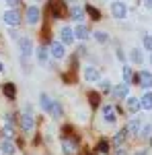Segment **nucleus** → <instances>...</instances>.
I'll list each match as a JSON object with an SVG mask.
<instances>
[{
	"label": "nucleus",
	"instance_id": "aec40b11",
	"mask_svg": "<svg viewBox=\"0 0 152 155\" xmlns=\"http://www.w3.org/2000/svg\"><path fill=\"white\" fill-rule=\"evenodd\" d=\"M51 104H54V99L47 95V93H41V95H39V107H41L43 112H49V110H51Z\"/></svg>",
	"mask_w": 152,
	"mask_h": 155
},
{
	"label": "nucleus",
	"instance_id": "f3484780",
	"mask_svg": "<svg viewBox=\"0 0 152 155\" xmlns=\"http://www.w3.org/2000/svg\"><path fill=\"white\" fill-rule=\"evenodd\" d=\"M126 107H128L129 114H138V112L142 110V104H140V99H138V97L128 95V99H126Z\"/></svg>",
	"mask_w": 152,
	"mask_h": 155
},
{
	"label": "nucleus",
	"instance_id": "a19ab883",
	"mask_svg": "<svg viewBox=\"0 0 152 155\" xmlns=\"http://www.w3.org/2000/svg\"><path fill=\"white\" fill-rule=\"evenodd\" d=\"M134 155H146V151H138V153H134Z\"/></svg>",
	"mask_w": 152,
	"mask_h": 155
},
{
	"label": "nucleus",
	"instance_id": "bb28decb",
	"mask_svg": "<svg viewBox=\"0 0 152 155\" xmlns=\"http://www.w3.org/2000/svg\"><path fill=\"white\" fill-rule=\"evenodd\" d=\"M140 137H142V139H148V141L152 143V124H146V126H142Z\"/></svg>",
	"mask_w": 152,
	"mask_h": 155
},
{
	"label": "nucleus",
	"instance_id": "7ed1b4c3",
	"mask_svg": "<svg viewBox=\"0 0 152 155\" xmlns=\"http://www.w3.org/2000/svg\"><path fill=\"white\" fill-rule=\"evenodd\" d=\"M2 21L6 25H11V27H19L21 21H23V17H21V12L17 11V8H6L4 11V17H2Z\"/></svg>",
	"mask_w": 152,
	"mask_h": 155
},
{
	"label": "nucleus",
	"instance_id": "f03ea898",
	"mask_svg": "<svg viewBox=\"0 0 152 155\" xmlns=\"http://www.w3.org/2000/svg\"><path fill=\"white\" fill-rule=\"evenodd\" d=\"M132 83H134V85H140V87H144V89H150V87H152V72H148V71L134 72Z\"/></svg>",
	"mask_w": 152,
	"mask_h": 155
},
{
	"label": "nucleus",
	"instance_id": "a211bd4d",
	"mask_svg": "<svg viewBox=\"0 0 152 155\" xmlns=\"http://www.w3.org/2000/svg\"><path fill=\"white\" fill-rule=\"evenodd\" d=\"M0 153L2 155H14L17 153V145L12 143L11 139H4V141L0 143Z\"/></svg>",
	"mask_w": 152,
	"mask_h": 155
},
{
	"label": "nucleus",
	"instance_id": "f257e3e1",
	"mask_svg": "<svg viewBox=\"0 0 152 155\" xmlns=\"http://www.w3.org/2000/svg\"><path fill=\"white\" fill-rule=\"evenodd\" d=\"M66 0H49V11L54 15V19H64L68 17V8H66Z\"/></svg>",
	"mask_w": 152,
	"mask_h": 155
},
{
	"label": "nucleus",
	"instance_id": "4468645a",
	"mask_svg": "<svg viewBox=\"0 0 152 155\" xmlns=\"http://www.w3.org/2000/svg\"><path fill=\"white\" fill-rule=\"evenodd\" d=\"M91 33H93V31L84 23H76V27H74V35H76V39H80V41H86V39L91 37Z\"/></svg>",
	"mask_w": 152,
	"mask_h": 155
},
{
	"label": "nucleus",
	"instance_id": "dca6fc26",
	"mask_svg": "<svg viewBox=\"0 0 152 155\" xmlns=\"http://www.w3.org/2000/svg\"><path fill=\"white\" fill-rule=\"evenodd\" d=\"M68 15H70V19L74 21V23H82V21H84V15H86V8H82V6H78V4H74L70 11H68Z\"/></svg>",
	"mask_w": 152,
	"mask_h": 155
},
{
	"label": "nucleus",
	"instance_id": "2eb2a0df",
	"mask_svg": "<svg viewBox=\"0 0 152 155\" xmlns=\"http://www.w3.org/2000/svg\"><path fill=\"white\" fill-rule=\"evenodd\" d=\"M126 130H128V134H132V137H140L142 120H140V118H132L128 124H126Z\"/></svg>",
	"mask_w": 152,
	"mask_h": 155
},
{
	"label": "nucleus",
	"instance_id": "e433bc0d",
	"mask_svg": "<svg viewBox=\"0 0 152 155\" xmlns=\"http://www.w3.org/2000/svg\"><path fill=\"white\" fill-rule=\"evenodd\" d=\"M6 4H8V8H17L21 4V0H6Z\"/></svg>",
	"mask_w": 152,
	"mask_h": 155
},
{
	"label": "nucleus",
	"instance_id": "9d476101",
	"mask_svg": "<svg viewBox=\"0 0 152 155\" xmlns=\"http://www.w3.org/2000/svg\"><path fill=\"white\" fill-rule=\"evenodd\" d=\"M74 39H76V35H74V29H72V27L66 25V27L60 29V41H62L64 46H72Z\"/></svg>",
	"mask_w": 152,
	"mask_h": 155
},
{
	"label": "nucleus",
	"instance_id": "ddd939ff",
	"mask_svg": "<svg viewBox=\"0 0 152 155\" xmlns=\"http://www.w3.org/2000/svg\"><path fill=\"white\" fill-rule=\"evenodd\" d=\"M111 95H113V99H128L129 95V85L128 83H119L113 87V91H111Z\"/></svg>",
	"mask_w": 152,
	"mask_h": 155
},
{
	"label": "nucleus",
	"instance_id": "5701e85b",
	"mask_svg": "<svg viewBox=\"0 0 152 155\" xmlns=\"http://www.w3.org/2000/svg\"><path fill=\"white\" fill-rule=\"evenodd\" d=\"M140 104H142V110H152V91H146L140 97Z\"/></svg>",
	"mask_w": 152,
	"mask_h": 155
},
{
	"label": "nucleus",
	"instance_id": "c85d7f7f",
	"mask_svg": "<svg viewBox=\"0 0 152 155\" xmlns=\"http://www.w3.org/2000/svg\"><path fill=\"white\" fill-rule=\"evenodd\" d=\"M121 72H123V83H132V79H134V71L129 68V66H123L121 68Z\"/></svg>",
	"mask_w": 152,
	"mask_h": 155
},
{
	"label": "nucleus",
	"instance_id": "ea45409f",
	"mask_svg": "<svg viewBox=\"0 0 152 155\" xmlns=\"http://www.w3.org/2000/svg\"><path fill=\"white\" fill-rule=\"evenodd\" d=\"M2 72H4V64L0 62V74H2Z\"/></svg>",
	"mask_w": 152,
	"mask_h": 155
},
{
	"label": "nucleus",
	"instance_id": "a878e982",
	"mask_svg": "<svg viewBox=\"0 0 152 155\" xmlns=\"http://www.w3.org/2000/svg\"><path fill=\"white\" fill-rule=\"evenodd\" d=\"M93 37L99 41V44H107V41H109V33H107V31H95Z\"/></svg>",
	"mask_w": 152,
	"mask_h": 155
},
{
	"label": "nucleus",
	"instance_id": "39448f33",
	"mask_svg": "<svg viewBox=\"0 0 152 155\" xmlns=\"http://www.w3.org/2000/svg\"><path fill=\"white\" fill-rule=\"evenodd\" d=\"M19 126L23 128V132H31L33 128H35V118H33V114H31L29 110L21 114V118H19Z\"/></svg>",
	"mask_w": 152,
	"mask_h": 155
},
{
	"label": "nucleus",
	"instance_id": "79ce46f5",
	"mask_svg": "<svg viewBox=\"0 0 152 155\" xmlns=\"http://www.w3.org/2000/svg\"><path fill=\"white\" fill-rule=\"evenodd\" d=\"M150 64H152V54H150Z\"/></svg>",
	"mask_w": 152,
	"mask_h": 155
},
{
	"label": "nucleus",
	"instance_id": "1a4fd4ad",
	"mask_svg": "<svg viewBox=\"0 0 152 155\" xmlns=\"http://www.w3.org/2000/svg\"><path fill=\"white\" fill-rule=\"evenodd\" d=\"M62 151L66 155H76L78 153V143H76V139L64 137V139H62Z\"/></svg>",
	"mask_w": 152,
	"mask_h": 155
},
{
	"label": "nucleus",
	"instance_id": "b1692460",
	"mask_svg": "<svg viewBox=\"0 0 152 155\" xmlns=\"http://www.w3.org/2000/svg\"><path fill=\"white\" fill-rule=\"evenodd\" d=\"M49 114H51L54 118H62V104H60L58 99H54V104H51V110H49Z\"/></svg>",
	"mask_w": 152,
	"mask_h": 155
},
{
	"label": "nucleus",
	"instance_id": "473e14b6",
	"mask_svg": "<svg viewBox=\"0 0 152 155\" xmlns=\"http://www.w3.org/2000/svg\"><path fill=\"white\" fill-rule=\"evenodd\" d=\"M144 50H148L152 54V35H148V33L144 35Z\"/></svg>",
	"mask_w": 152,
	"mask_h": 155
},
{
	"label": "nucleus",
	"instance_id": "c756f323",
	"mask_svg": "<svg viewBox=\"0 0 152 155\" xmlns=\"http://www.w3.org/2000/svg\"><path fill=\"white\" fill-rule=\"evenodd\" d=\"M86 12L91 15V19H93V21H99V19H101V12H99V8H95L93 4H88V6H86Z\"/></svg>",
	"mask_w": 152,
	"mask_h": 155
},
{
	"label": "nucleus",
	"instance_id": "58836bf2",
	"mask_svg": "<svg viewBox=\"0 0 152 155\" xmlns=\"http://www.w3.org/2000/svg\"><path fill=\"white\" fill-rule=\"evenodd\" d=\"M144 4H146V8H150V11H152V0H144Z\"/></svg>",
	"mask_w": 152,
	"mask_h": 155
},
{
	"label": "nucleus",
	"instance_id": "0eeeda50",
	"mask_svg": "<svg viewBox=\"0 0 152 155\" xmlns=\"http://www.w3.org/2000/svg\"><path fill=\"white\" fill-rule=\"evenodd\" d=\"M19 50H21V58H29L33 54V39L31 37H21L19 39Z\"/></svg>",
	"mask_w": 152,
	"mask_h": 155
},
{
	"label": "nucleus",
	"instance_id": "7c9ffc66",
	"mask_svg": "<svg viewBox=\"0 0 152 155\" xmlns=\"http://www.w3.org/2000/svg\"><path fill=\"white\" fill-rule=\"evenodd\" d=\"M107 151H109V141H99V145H97V153L107 155Z\"/></svg>",
	"mask_w": 152,
	"mask_h": 155
},
{
	"label": "nucleus",
	"instance_id": "cd10ccee",
	"mask_svg": "<svg viewBox=\"0 0 152 155\" xmlns=\"http://www.w3.org/2000/svg\"><path fill=\"white\" fill-rule=\"evenodd\" d=\"M99 89H101L103 93H111V91H113V85H111L109 79H105V81H99Z\"/></svg>",
	"mask_w": 152,
	"mask_h": 155
},
{
	"label": "nucleus",
	"instance_id": "9b49d317",
	"mask_svg": "<svg viewBox=\"0 0 152 155\" xmlns=\"http://www.w3.org/2000/svg\"><path fill=\"white\" fill-rule=\"evenodd\" d=\"M25 19H27V23H29V25H37V23H39V19H41V11H39V6H37V4L29 6L27 12H25Z\"/></svg>",
	"mask_w": 152,
	"mask_h": 155
},
{
	"label": "nucleus",
	"instance_id": "c03bdc74",
	"mask_svg": "<svg viewBox=\"0 0 152 155\" xmlns=\"http://www.w3.org/2000/svg\"><path fill=\"white\" fill-rule=\"evenodd\" d=\"M37 2H41V0H37Z\"/></svg>",
	"mask_w": 152,
	"mask_h": 155
},
{
	"label": "nucleus",
	"instance_id": "393cba45",
	"mask_svg": "<svg viewBox=\"0 0 152 155\" xmlns=\"http://www.w3.org/2000/svg\"><path fill=\"white\" fill-rule=\"evenodd\" d=\"M4 95L8 97L11 101L17 97V89H14V85H12V83H4Z\"/></svg>",
	"mask_w": 152,
	"mask_h": 155
},
{
	"label": "nucleus",
	"instance_id": "c9c22d12",
	"mask_svg": "<svg viewBox=\"0 0 152 155\" xmlns=\"http://www.w3.org/2000/svg\"><path fill=\"white\" fill-rule=\"evenodd\" d=\"M113 155H128V151H126L123 147H115V149H113Z\"/></svg>",
	"mask_w": 152,
	"mask_h": 155
},
{
	"label": "nucleus",
	"instance_id": "4be33fe9",
	"mask_svg": "<svg viewBox=\"0 0 152 155\" xmlns=\"http://www.w3.org/2000/svg\"><path fill=\"white\" fill-rule=\"evenodd\" d=\"M129 60H132L134 64H138V66H140L142 62H144V54H142V50L134 48L132 52H129Z\"/></svg>",
	"mask_w": 152,
	"mask_h": 155
},
{
	"label": "nucleus",
	"instance_id": "412c9836",
	"mask_svg": "<svg viewBox=\"0 0 152 155\" xmlns=\"http://www.w3.org/2000/svg\"><path fill=\"white\" fill-rule=\"evenodd\" d=\"M37 60L41 64H47V60H49V48L47 46H39L37 48Z\"/></svg>",
	"mask_w": 152,
	"mask_h": 155
},
{
	"label": "nucleus",
	"instance_id": "f8f14e48",
	"mask_svg": "<svg viewBox=\"0 0 152 155\" xmlns=\"http://www.w3.org/2000/svg\"><path fill=\"white\" fill-rule=\"evenodd\" d=\"M82 77H84V81H88V83H99V81H101V72L97 71L95 66H84V68H82Z\"/></svg>",
	"mask_w": 152,
	"mask_h": 155
},
{
	"label": "nucleus",
	"instance_id": "423d86ee",
	"mask_svg": "<svg viewBox=\"0 0 152 155\" xmlns=\"http://www.w3.org/2000/svg\"><path fill=\"white\" fill-rule=\"evenodd\" d=\"M111 15L113 19H126L128 17V6L123 0H113L111 2Z\"/></svg>",
	"mask_w": 152,
	"mask_h": 155
},
{
	"label": "nucleus",
	"instance_id": "2f4dec72",
	"mask_svg": "<svg viewBox=\"0 0 152 155\" xmlns=\"http://www.w3.org/2000/svg\"><path fill=\"white\" fill-rule=\"evenodd\" d=\"M2 134H4V139H12V134H14V128H12L11 124H4V130H2Z\"/></svg>",
	"mask_w": 152,
	"mask_h": 155
},
{
	"label": "nucleus",
	"instance_id": "4c0bfd02",
	"mask_svg": "<svg viewBox=\"0 0 152 155\" xmlns=\"http://www.w3.org/2000/svg\"><path fill=\"white\" fill-rule=\"evenodd\" d=\"M84 54H86V48L80 46V48H78V56H84Z\"/></svg>",
	"mask_w": 152,
	"mask_h": 155
},
{
	"label": "nucleus",
	"instance_id": "72a5a7b5",
	"mask_svg": "<svg viewBox=\"0 0 152 155\" xmlns=\"http://www.w3.org/2000/svg\"><path fill=\"white\" fill-rule=\"evenodd\" d=\"M88 99H91V106H93V107H97V106H99V93H97V91L88 93Z\"/></svg>",
	"mask_w": 152,
	"mask_h": 155
},
{
	"label": "nucleus",
	"instance_id": "37998d69",
	"mask_svg": "<svg viewBox=\"0 0 152 155\" xmlns=\"http://www.w3.org/2000/svg\"><path fill=\"white\" fill-rule=\"evenodd\" d=\"M66 2H74V0H66Z\"/></svg>",
	"mask_w": 152,
	"mask_h": 155
},
{
	"label": "nucleus",
	"instance_id": "f704fd0d",
	"mask_svg": "<svg viewBox=\"0 0 152 155\" xmlns=\"http://www.w3.org/2000/svg\"><path fill=\"white\" fill-rule=\"evenodd\" d=\"M4 124L14 126V114H4Z\"/></svg>",
	"mask_w": 152,
	"mask_h": 155
},
{
	"label": "nucleus",
	"instance_id": "6ab92c4d",
	"mask_svg": "<svg viewBox=\"0 0 152 155\" xmlns=\"http://www.w3.org/2000/svg\"><path fill=\"white\" fill-rule=\"evenodd\" d=\"M126 139H128V130H126V128H121L119 132H115V137L111 139V145H113V149H115V147H123Z\"/></svg>",
	"mask_w": 152,
	"mask_h": 155
},
{
	"label": "nucleus",
	"instance_id": "a18cd8bd",
	"mask_svg": "<svg viewBox=\"0 0 152 155\" xmlns=\"http://www.w3.org/2000/svg\"><path fill=\"white\" fill-rule=\"evenodd\" d=\"M99 155H103V153H99Z\"/></svg>",
	"mask_w": 152,
	"mask_h": 155
},
{
	"label": "nucleus",
	"instance_id": "20e7f679",
	"mask_svg": "<svg viewBox=\"0 0 152 155\" xmlns=\"http://www.w3.org/2000/svg\"><path fill=\"white\" fill-rule=\"evenodd\" d=\"M49 56L54 60H62L66 56V46H64L60 39H54V41L49 44Z\"/></svg>",
	"mask_w": 152,
	"mask_h": 155
},
{
	"label": "nucleus",
	"instance_id": "6e6552de",
	"mask_svg": "<svg viewBox=\"0 0 152 155\" xmlns=\"http://www.w3.org/2000/svg\"><path fill=\"white\" fill-rule=\"evenodd\" d=\"M101 114H103V120H105L107 124H115L117 122V110L111 104H105V106L101 107Z\"/></svg>",
	"mask_w": 152,
	"mask_h": 155
}]
</instances>
